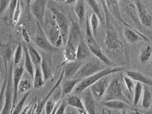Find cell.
Wrapping results in <instances>:
<instances>
[{
    "instance_id": "ffe728a7",
    "label": "cell",
    "mask_w": 152,
    "mask_h": 114,
    "mask_svg": "<svg viewBox=\"0 0 152 114\" xmlns=\"http://www.w3.org/2000/svg\"><path fill=\"white\" fill-rule=\"evenodd\" d=\"M36 44L39 48L47 52H52L57 49L52 44L48 38L44 36H38L36 37Z\"/></svg>"
},
{
    "instance_id": "d4e9b609",
    "label": "cell",
    "mask_w": 152,
    "mask_h": 114,
    "mask_svg": "<svg viewBox=\"0 0 152 114\" xmlns=\"http://www.w3.org/2000/svg\"><path fill=\"white\" fill-rule=\"evenodd\" d=\"M23 54H24V62H23L24 68L26 70V71L27 72L28 74H29L33 78L34 76V70H35V68H34V65L29 56L27 46L23 45Z\"/></svg>"
},
{
    "instance_id": "d6986e66",
    "label": "cell",
    "mask_w": 152,
    "mask_h": 114,
    "mask_svg": "<svg viewBox=\"0 0 152 114\" xmlns=\"http://www.w3.org/2000/svg\"><path fill=\"white\" fill-rule=\"evenodd\" d=\"M91 52L84 38H81L77 50L76 60L83 61L88 58L91 55Z\"/></svg>"
},
{
    "instance_id": "2e32d148",
    "label": "cell",
    "mask_w": 152,
    "mask_h": 114,
    "mask_svg": "<svg viewBox=\"0 0 152 114\" xmlns=\"http://www.w3.org/2000/svg\"><path fill=\"white\" fill-rule=\"evenodd\" d=\"M47 29V36L46 37L50 41L53 45H56L57 41L61 36L60 30L57 23L52 18L51 21L48 23L46 26Z\"/></svg>"
},
{
    "instance_id": "9a60e30c",
    "label": "cell",
    "mask_w": 152,
    "mask_h": 114,
    "mask_svg": "<svg viewBox=\"0 0 152 114\" xmlns=\"http://www.w3.org/2000/svg\"><path fill=\"white\" fill-rule=\"evenodd\" d=\"M64 78V69H62V71L61 72L60 76L59 77V78H58V81H57V82L54 85L53 87L52 88L51 90L48 94V95H46V97L44 99L39 101V102H38V103H37V105H36L35 110H34V114H40L42 113V110H44V108L45 107L46 103L47 102L48 100H49L50 99V98L52 97V95L54 93L55 91L61 85L62 81V79H63Z\"/></svg>"
},
{
    "instance_id": "8d00e7d4",
    "label": "cell",
    "mask_w": 152,
    "mask_h": 114,
    "mask_svg": "<svg viewBox=\"0 0 152 114\" xmlns=\"http://www.w3.org/2000/svg\"><path fill=\"white\" fill-rule=\"evenodd\" d=\"M152 48L150 45L145 46L141 49L140 55V60L142 63H145L152 55Z\"/></svg>"
},
{
    "instance_id": "ab89813d",
    "label": "cell",
    "mask_w": 152,
    "mask_h": 114,
    "mask_svg": "<svg viewBox=\"0 0 152 114\" xmlns=\"http://www.w3.org/2000/svg\"><path fill=\"white\" fill-rule=\"evenodd\" d=\"M122 79L128 91L129 92L130 94H133L135 87V84L134 83V81L128 76H123Z\"/></svg>"
},
{
    "instance_id": "7bdbcfd3",
    "label": "cell",
    "mask_w": 152,
    "mask_h": 114,
    "mask_svg": "<svg viewBox=\"0 0 152 114\" xmlns=\"http://www.w3.org/2000/svg\"><path fill=\"white\" fill-rule=\"evenodd\" d=\"M57 100H49L47 101L45 105V113L46 114H52L55 105L57 103Z\"/></svg>"
},
{
    "instance_id": "bcb514c9",
    "label": "cell",
    "mask_w": 152,
    "mask_h": 114,
    "mask_svg": "<svg viewBox=\"0 0 152 114\" xmlns=\"http://www.w3.org/2000/svg\"><path fill=\"white\" fill-rule=\"evenodd\" d=\"M10 0H0V15H1L8 8Z\"/></svg>"
},
{
    "instance_id": "5bb4252c",
    "label": "cell",
    "mask_w": 152,
    "mask_h": 114,
    "mask_svg": "<svg viewBox=\"0 0 152 114\" xmlns=\"http://www.w3.org/2000/svg\"><path fill=\"white\" fill-rule=\"evenodd\" d=\"M134 3L141 24L146 28H150L152 24V16L149 14L144 5L140 1L135 0Z\"/></svg>"
},
{
    "instance_id": "836d02e7",
    "label": "cell",
    "mask_w": 152,
    "mask_h": 114,
    "mask_svg": "<svg viewBox=\"0 0 152 114\" xmlns=\"http://www.w3.org/2000/svg\"><path fill=\"white\" fill-rule=\"evenodd\" d=\"M9 65L5 63L2 55L0 54V91L2 89L5 78L8 76Z\"/></svg>"
},
{
    "instance_id": "3957f363",
    "label": "cell",
    "mask_w": 152,
    "mask_h": 114,
    "mask_svg": "<svg viewBox=\"0 0 152 114\" xmlns=\"http://www.w3.org/2000/svg\"><path fill=\"white\" fill-rule=\"evenodd\" d=\"M85 27L86 31L85 40L91 52V53L93 54L95 56V57L97 58L107 66H114V63L103 53L100 47L98 45L91 30L89 24V20L87 16L85 18Z\"/></svg>"
},
{
    "instance_id": "f1b7e54d",
    "label": "cell",
    "mask_w": 152,
    "mask_h": 114,
    "mask_svg": "<svg viewBox=\"0 0 152 114\" xmlns=\"http://www.w3.org/2000/svg\"><path fill=\"white\" fill-rule=\"evenodd\" d=\"M40 66L44 80L45 82H47L53 76V71L49 64V62L45 58H42Z\"/></svg>"
},
{
    "instance_id": "7dc6e473",
    "label": "cell",
    "mask_w": 152,
    "mask_h": 114,
    "mask_svg": "<svg viewBox=\"0 0 152 114\" xmlns=\"http://www.w3.org/2000/svg\"><path fill=\"white\" fill-rule=\"evenodd\" d=\"M32 107H33L32 103H29V104H28V105L25 106V107H24V108L23 109L22 112H21V114H29L30 112L31 111V110Z\"/></svg>"
},
{
    "instance_id": "b9f144b4",
    "label": "cell",
    "mask_w": 152,
    "mask_h": 114,
    "mask_svg": "<svg viewBox=\"0 0 152 114\" xmlns=\"http://www.w3.org/2000/svg\"><path fill=\"white\" fill-rule=\"evenodd\" d=\"M22 2V0H18V2L15 8V11L14 13L13 18V24L17 25L20 20L21 15V4Z\"/></svg>"
},
{
    "instance_id": "f35d334b",
    "label": "cell",
    "mask_w": 152,
    "mask_h": 114,
    "mask_svg": "<svg viewBox=\"0 0 152 114\" xmlns=\"http://www.w3.org/2000/svg\"><path fill=\"white\" fill-rule=\"evenodd\" d=\"M99 19L98 16L96 15L94 12L91 14L90 20H89V24L91 28V30L93 31V33L94 36L96 35L97 29L99 28Z\"/></svg>"
},
{
    "instance_id": "d590c367",
    "label": "cell",
    "mask_w": 152,
    "mask_h": 114,
    "mask_svg": "<svg viewBox=\"0 0 152 114\" xmlns=\"http://www.w3.org/2000/svg\"><path fill=\"white\" fill-rule=\"evenodd\" d=\"M30 94H31V91H28L24 94L23 98L20 100V101L18 103H17L15 107L13 108L11 114H20L21 113L23 107V105H24L26 100L28 99V97L29 96Z\"/></svg>"
},
{
    "instance_id": "8992f818",
    "label": "cell",
    "mask_w": 152,
    "mask_h": 114,
    "mask_svg": "<svg viewBox=\"0 0 152 114\" xmlns=\"http://www.w3.org/2000/svg\"><path fill=\"white\" fill-rule=\"evenodd\" d=\"M105 13L106 14V22H107V30L106 32V37L105 43L107 47L111 50H115L120 48L121 46V42L118 36L117 31L113 25L110 23V17L108 14V10L105 4H103Z\"/></svg>"
},
{
    "instance_id": "e0dca14e",
    "label": "cell",
    "mask_w": 152,
    "mask_h": 114,
    "mask_svg": "<svg viewBox=\"0 0 152 114\" xmlns=\"http://www.w3.org/2000/svg\"><path fill=\"white\" fill-rule=\"evenodd\" d=\"M124 36L129 43L134 44L141 41L145 42L150 41V39L141 32H137L130 28H126L124 31Z\"/></svg>"
},
{
    "instance_id": "ac0fdd59",
    "label": "cell",
    "mask_w": 152,
    "mask_h": 114,
    "mask_svg": "<svg viewBox=\"0 0 152 114\" xmlns=\"http://www.w3.org/2000/svg\"><path fill=\"white\" fill-rule=\"evenodd\" d=\"M83 65L81 61H71L65 64L63 66L64 71V77L66 79L73 78Z\"/></svg>"
},
{
    "instance_id": "f546056e",
    "label": "cell",
    "mask_w": 152,
    "mask_h": 114,
    "mask_svg": "<svg viewBox=\"0 0 152 114\" xmlns=\"http://www.w3.org/2000/svg\"><path fill=\"white\" fill-rule=\"evenodd\" d=\"M26 46H27L29 56L34 66L40 65L42 60V57H41L40 54L39 53L38 51L35 48H34L32 46L29 45Z\"/></svg>"
},
{
    "instance_id": "52a82bcc",
    "label": "cell",
    "mask_w": 152,
    "mask_h": 114,
    "mask_svg": "<svg viewBox=\"0 0 152 114\" xmlns=\"http://www.w3.org/2000/svg\"><path fill=\"white\" fill-rule=\"evenodd\" d=\"M13 62L10 63L8 68V81L5 90V100L3 110L1 112L2 114H11L12 110V105L13 99Z\"/></svg>"
},
{
    "instance_id": "f907efd6",
    "label": "cell",
    "mask_w": 152,
    "mask_h": 114,
    "mask_svg": "<svg viewBox=\"0 0 152 114\" xmlns=\"http://www.w3.org/2000/svg\"><path fill=\"white\" fill-rule=\"evenodd\" d=\"M130 1H132V2H133H133H134V0H130Z\"/></svg>"
},
{
    "instance_id": "7402d4cb",
    "label": "cell",
    "mask_w": 152,
    "mask_h": 114,
    "mask_svg": "<svg viewBox=\"0 0 152 114\" xmlns=\"http://www.w3.org/2000/svg\"><path fill=\"white\" fill-rule=\"evenodd\" d=\"M126 76H129L134 81L138 82L142 84L152 87V79L145 76L142 73L135 71H128L126 72Z\"/></svg>"
},
{
    "instance_id": "c3c4849f",
    "label": "cell",
    "mask_w": 152,
    "mask_h": 114,
    "mask_svg": "<svg viewBox=\"0 0 152 114\" xmlns=\"http://www.w3.org/2000/svg\"><path fill=\"white\" fill-rule=\"evenodd\" d=\"M77 1V0H66V1L65 2L66 4H68V5H72L75 3H76Z\"/></svg>"
},
{
    "instance_id": "44dd1931",
    "label": "cell",
    "mask_w": 152,
    "mask_h": 114,
    "mask_svg": "<svg viewBox=\"0 0 152 114\" xmlns=\"http://www.w3.org/2000/svg\"><path fill=\"white\" fill-rule=\"evenodd\" d=\"M100 104L108 108L123 110L129 107V104L120 100H102L100 102Z\"/></svg>"
},
{
    "instance_id": "30bf717a",
    "label": "cell",
    "mask_w": 152,
    "mask_h": 114,
    "mask_svg": "<svg viewBox=\"0 0 152 114\" xmlns=\"http://www.w3.org/2000/svg\"><path fill=\"white\" fill-rule=\"evenodd\" d=\"M24 71H25L24 65L22 63H21L18 66H14V68L13 70L12 79H13V99L12 110L17 103L18 96V85L22 77L24 74Z\"/></svg>"
},
{
    "instance_id": "7c38bea8",
    "label": "cell",
    "mask_w": 152,
    "mask_h": 114,
    "mask_svg": "<svg viewBox=\"0 0 152 114\" xmlns=\"http://www.w3.org/2000/svg\"><path fill=\"white\" fill-rule=\"evenodd\" d=\"M109 83V79L107 78V76H105L99 79L89 87L95 98L100 99L104 95Z\"/></svg>"
},
{
    "instance_id": "83f0119b",
    "label": "cell",
    "mask_w": 152,
    "mask_h": 114,
    "mask_svg": "<svg viewBox=\"0 0 152 114\" xmlns=\"http://www.w3.org/2000/svg\"><path fill=\"white\" fill-rule=\"evenodd\" d=\"M75 12L78 18L80 25H81L86 18L85 4L84 0H77L75 7Z\"/></svg>"
},
{
    "instance_id": "cb8c5ba5",
    "label": "cell",
    "mask_w": 152,
    "mask_h": 114,
    "mask_svg": "<svg viewBox=\"0 0 152 114\" xmlns=\"http://www.w3.org/2000/svg\"><path fill=\"white\" fill-rule=\"evenodd\" d=\"M81 79L78 78H71L66 79L62 85V98L68 95L74 90L76 86Z\"/></svg>"
},
{
    "instance_id": "4316f807",
    "label": "cell",
    "mask_w": 152,
    "mask_h": 114,
    "mask_svg": "<svg viewBox=\"0 0 152 114\" xmlns=\"http://www.w3.org/2000/svg\"><path fill=\"white\" fill-rule=\"evenodd\" d=\"M32 80L33 78L30 76H29L28 77L23 76L18 85V94H25L28 91H31L32 87H33Z\"/></svg>"
},
{
    "instance_id": "816d5d0a",
    "label": "cell",
    "mask_w": 152,
    "mask_h": 114,
    "mask_svg": "<svg viewBox=\"0 0 152 114\" xmlns=\"http://www.w3.org/2000/svg\"><path fill=\"white\" fill-rule=\"evenodd\" d=\"M123 1H126V0H123Z\"/></svg>"
},
{
    "instance_id": "f6af8a7d",
    "label": "cell",
    "mask_w": 152,
    "mask_h": 114,
    "mask_svg": "<svg viewBox=\"0 0 152 114\" xmlns=\"http://www.w3.org/2000/svg\"><path fill=\"white\" fill-rule=\"evenodd\" d=\"M68 103L67 101L65 100H64L62 101H61V103L60 104V106L58 108H57V110L56 111L57 114H65L67 107H68Z\"/></svg>"
},
{
    "instance_id": "e575fe53",
    "label": "cell",
    "mask_w": 152,
    "mask_h": 114,
    "mask_svg": "<svg viewBox=\"0 0 152 114\" xmlns=\"http://www.w3.org/2000/svg\"><path fill=\"white\" fill-rule=\"evenodd\" d=\"M23 45L21 44H18L15 48V51L13 55V65L14 66L19 65L23 60Z\"/></svg>"
},
{
    "instance_id": "4fadbf2b",
    "label": "cell",
    "mask_w": 152,
    "mask_h": 114,
    "mask_svg": "<svg viewBox=\"0 0 152 114\" xmlns=\"http://www.w3.org/2000/svg\"><path fill=\"white\" fill-rule=\"evenodd\" d=\"M83 102L87 113L89 114H96V107L95 98L93 96L90 88L86 89L82 92Z\"/></svg>"
},
{
    "instance_id": "d6a6232c",
    "label": "cell",
    "mask_w": 152,
    "mask_h": 114,
    "mask_svg": "<svg viewBox=\"0 0 152 114\" xmlns=\"http://www.w3.org/2000/svg\"><path fill=\"white\" fill-rule=\"evenodd\" d=\"M18 0H10L9 5L7 9V12L5 15V20L9 24H13V18Z\"/></svg>"
},
{
    "instance_id": "4dcf8cb0",
    "label": "cell",
    "mask_w": 152,
    "mask_h": 114,
    "mask_svg": "<svg viewBox=\"0 0 152 114\" xmlns=\"http://www.w3.org/2000/svg\"><path fill=\"white\" fill-rule=\"evenodd\" d=\"M143 96L142 100V107L145 109L148 110L150 108L152 105V97L151 92L148 87V86H144V90H143Z\"/></svg>"
},
{
    "instance_id": "60d3db41",
    "label": "cell",
    "mask_w": 152,
    "mask_h": 114,
    "mask_svg": "<svg viewBox=\"0 0 152 114\" xmlns=\"http://www.w3.org/2000/svg\"><path fill=\"white\" fill-rule=\"evenodd\" d=\"M8 81V76L5 78L4 84L2 85V89L0 91V114H1V112L3 110V108L5 105V90H6V86Z\"/></svg>"
},
{
    "instance_id": "ba28073f",
    "label": "cell",
    "mask_w": 152,
    "mask_h": 114,
    "mask_svg": "<svg viewBox=\"0 0 152 114\" xmlns=\"http://www.w3.org/2000/svg\"><path fill=\"white\" fill-rule=\"evenodd\" d=\"M52 18L58 25L60 30L61 36L64 41V44H66L69 32L68 21L66 17L56 8H50Z\"/></svg>"
},
{
    "instance_id": "681fc988",
    "label": "cell",
    "mask_w": 152,
    "mask_h": 114,
    "mask_svg": "<svg viewBox=\"0 0 152 114\" xmlns=\"http://www.w3.org/2000/svg\"><path fill=\"white\" fill-rule=\"evenodd\" d=\"M58 1H60V2H65L66 0H57Z\"/></svg>"
},
{
    "instance_id": "603a6c76",
    "label": "cell",
    "mask_w": 152,
    "mask_h": 114,
    "mask_svg": "<svg viewBox=\"0 0 152 114\" xmlns=\"http://www.w3.org/2000/svg\"><path fill=\"white\" fill-rule=\"evenodd\" d=\"M66 101L68 106L77 109L80 114H88L84 106L83 100L77 95H72L69 97Z\"/></svg>"
},
{
    "instance_id": "277c9868",
    "label": "cell",
    "mask_w": 152,
    "mask_h": 114,
    "mask_svg": "<svg viewBox=\"0 0 152 114\" xmlns=\"http://www.w3.org/2000/svg\"><path fill=\"white\" fill-rule=\"evenodd\" d=\"M104 96L103 100H120L129 104L131 100L129 94L125 90L123 84L118 78H114L109 83Z\"/></svg>"
},
{
    "instance_id": "9c48e42d",
    "label": "cell",
    "mask_w": 152,
    "mask_h": 114,
    "mask_svg": "<svg viewBox=\"0 0 152 114\" xmlns=\"http://www.w3.org/2000/svg\"><path fill=\"white\" fill-rule=\"evenodd\" d=\"M48 0H35L31 5V10L39 25L45 24V9Z\"/></svg>"
},
{
    "instance_id": "7a4b0ae2",
    "label": "cell",
    "mask_w": 152,
    "mask_h": 114,
    "mask_svg": "<svg viewBox=\"0 0 152 114\" xmlns=\"http://www.w3.org/2000/svg\"><path fill=\"white\" fill-rule=\"evenodd\" d=\"M126 68L124 67H114V68H106L96 73V74L91 76L86 77L83 79L74 89V94L75 95H80L82 92L86 89L89 88V87L93 84L96 82L101 78L108 76L111 74L120 73L124 70Z\"/></svg>"
},
{
    "instance_id": "5b68a950",
    "label": "cell",
    "mask_w": 152,
    "mask_h": 114,
    "mask_svg": "<svg viewBox=\"0 0 152 114\" xmlns=\"http://www.w3.org/2000/svg\"><path fill=\"white\" fill-rule=\"evenodd\" d=\"M106 66L104 63L97 58H94L85 63L84 66L82 65L73 78H78L82 80L106 68Z\"/></svg>"
},
{
    "instance_id": "484cf974",
    "label": "cell",
    "mask_w": 152,
    "mask_h": 114,
    "mask_svg": "<svg viewBox=\"0 0 152 114\" xmlns=\"http://www.w3.org/2000/svg\"><path fill=\"white\" fill-rule=\"evenodd\" d=\"M45 83L46 82L44 80L40 65L35 66L34 74L33 78V88L37 89H39L43 87Z\"/></svg>"
},
{
    "instance_id": "8fae6325",
    "label": "cell",
    "mask_w": 152,
    "mask_h": 114,
    "mask_svg": "<svg viewBox=\"0 0 152 114\" xmlns=\"http://www.w3.org/2000/svg\"><path fill=\"white\" fill-rule=\"evenodd\" d=\"M104 1L108 11L110 12L111 14L113 15L117 20H118L120 22H121L122 24H124V25H125L126 28H130L137 32H140L139 31L136 30L134 28L131 26L129 24L126 23L124 21V20L122 18L121 13H120V6H119L118 0H104Z\"/></svg>"
},
{
    "instance_id": "74e56055",
    "label": "cell",
    "mask_w": 152,
    "mask_h": 114,
    "mask_svg": "<svg viewBox=\"0 0 152 114\" xmlns=\"http://www.w3.org/2000/svg\"><path fill=\"white\" fill-rule=\"evenodd\" d=\"M86 1L89 5V6L90 7V8H91L93 12H94L96 15L98 16L100 21H102L103 19L101 15V10L97 4V0H86Z\"/></svg>"
},
{
    "instance_id": "ee69618b",
    "label": "cell",
    "mask_w": 152,
    "mask_h": 114,
    "mask_svg": "<svg viewBox=\"0 0 152 114\" xmlns=\"http://www.w3.org/2000/svg\"><path fill=\"white\" fill-rule=\"evenodd\" d=\"M19 33L21 34V35L22 36L23 39L26 42V43H30L31 42V38H30V35L28 33V30H26V28L21 25L20 28H19V30H18Z\"/></svg>"
},
{
    "instance_id": "1f68e13d",
    "label": "cell",
    "mask_w": 152,
    "mask_h": 114,
    "mask_svg": "<svg viewBox=\"0 0 152 114\" xmlns=\"http://www.w3.org/2000/svg\"><path fill=\"white\" fill-rule=\"evenodd\" d=\"M144 90V85L138 82L135 84L134 90V97H133V106L136 107L138 106L140 99L141 98L142 93Z\"/></svg>"
},
{
    "instance_id": "6da1fadb",
    "label": "cell",
    "mask_w": 152,
    "mask_h": 114,
    "mask_svg": "<svg viewBox=\"0 0 152 114\" xmlns=\"http://www.w3.org/2000/svg\"><path fill=\"white\" fill-rule=\"evenodd\" d=\"M71 20V26L69 29L68 37L66 43V46L64 53V61L58 68L63 66L66 63L76 60L77 50L80 41L81 39V31L80 25L73 20Z\"/></svg>"
}]
</instances>
